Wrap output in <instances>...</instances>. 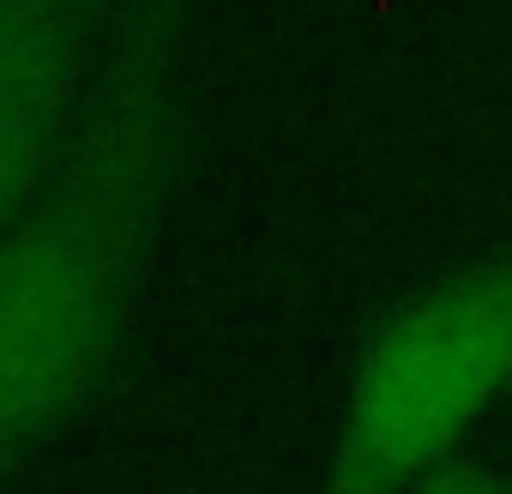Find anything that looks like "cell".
<instances>
[{"label":"cell","instance_id":"obj_1","mask_svg":"<svg viewBox=\"0 0 512 494\" xmlns=\"http://www.w3.org/2000/svg\"><path fill=\"white\" fill-rule=\"evenodd\" d=\"M205 0H121L91 103L0 235V482L115 374L187 163Z\"/></svg>","mask_w":512,"mask_h":494},{"label":"cell","instance_id":"obj_2","mask_svg":"<svg viewBox=\"0 0 512 494\" xmlns=\"http://www.w3.org/2000/svg\"><path fill=\"white\" fill-rule=\"evenodd\" d=\"M512 392V247L404 296L356 350L320 494H416Z\"/></svg>","mask_w":512,"mask_h":494},{"label":"cell","instance_id":"obj_3","mask_svg":"<svg viewBox=\"0 0 512 494\" xmlns=\"http://www.w3.org/2000/svg\"><path fill=\"white\" fill-rule=\"evenodd\" d=\"M121 0H0V235L49 187Z\"/></svg>","mask_w":512,"mask_h":494},{"label":"cell","instance_id":"obj_4","mask_svg":"<svg viewBox=\"0 0 512 494\" xmlns=\"http://www.w3.org/2000/svg\"><path fill=\"white\" fill-rule=\"evenodd\" d=\"M416 494H506V482L488 470V464H470V458H452V464H440Z\"/></svg>","mask_w":512,"mask_h":494}]
</instances>
